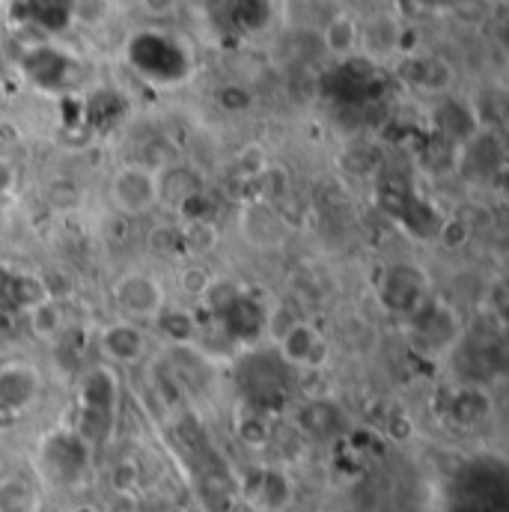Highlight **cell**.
Here are the masks:
<instances>
[{
	"instance_id": "6da1fadb",
	"label": "cell",
	"mask_w": 509,
	"mask_h": 512,
	"mask_svg": "<svg viewBox=\"0 0 509 512\" xmlns=\"http://www.w3.org/2000/svg\"><path fill=\"white\" fill-rule=\"evenodd\" d=\"M114 367H96L87 373V379L78 390V435L87 441V447L99 444L102 438H108L111 426H114V414H117V379H114Z\"/></svg>"
},
{
	"instance_id": "7a4b0ae2",
	"label": "cell",
	"mask_w": 509,
	"mask_h": 512,
	"mask_svg": "<svg viewBox=\"0 0 509 512\" xmlns=\"http://www.w3.org/2000/svg\"><path fill=\"white\" fill-rule=\"evenodd\" d=\"M111 298H114V307H117L120 319L146 325V328L155 325L158 316L167 307V289L149 271H126L114 283Z\"/></svg>"
},
{
	"instance_id": "3957f363",
	"label": "cell",
	"mask_w": 509,
	"mask_h": 512,
	"mask_svg": "<svg viewBox=\"0 0 509 512\" xmlns=\"http://www.w3.org/2000/svg\"><path fill=\"white\" fill-rule=\"evenodd\" d=\"M111 206L126 218H143L161 206V188H158V170L146 167L143 161L123 164L111 176Z\"/></svg>"
},
{
	"instance_id": "277c9868",
	"label": "cell",
	"mask_w": 509,
	"mask_h": 512,
	"mask_svg": "<svg viewBox=\"0 0 509 512\" xmlns=\"http://www.w3.org/2000/svg\"><path fill=\"white\" fill-rule=\"evenodd\" d=\"M90 465V447L78 432L51 435L42 447V468L60 486H75Z\"/></svg>"
},
{
	"instance_id": "5b68a950",
	"label": "cell",
	"mask_w": 509,
	"mask_h": 512,
	"mask_svg": "<svg viewBox=\"0 0 509 512\" xmlns=\"http://www.w3.org/2000/svg\"><path fill=\"white\" fill-rule=\"evenodd\" d=\"M99 355L111 367H131L149 355V331L146 325L120 319L99 331Z\"/></svg>"
},
{
	"instance_id": "8992f818",
	"label": "cell",
	"mask_w": 509,
	"mask_h": 512,
	"mask_svg": "<svg viewBox=\"0 0 509 512\" xmlns=\"http://www.w3.org/2000/svg\"><path fill=\"white\" fill-rule=\"evenodd\" d=\"M42 393V376L36 367L21 364V361H9L0 367V405L21 414L24 408H30Z\"/></svg>"
},
{
	"instance_id": "52a82bcc",
	"label": "cell",
	"mask_w": 509,
	"mask_h": 512,
	"mask_svg": "<svg viewBox=\"0 0 509 512\" xmlns=\"http://www.w3.org/2000/svg\"><path fill=\"white\" fill-rule=\"evenodd\" d=\"M325 349L328 346H325L319 328H313L310 322H292L280 337V358L289 367L313 370L325 361Z\"/></svg>"
},
{
	"instance_id": "ba28073f",
	"label": "cell",
	"mask_w": 509,
	"mask_h": 512,
	"mask_svg": "<svg viewBox=\"0 0 509 512\" xmlns=\"http://www.w3.org/2000/svg\"><path fill=\"white\" fill-rule=\"evenodd\" d=\"M0 512H42V492L33 474L9 471L0 477Z\"/></svg>"
},
{
	"instance_id": "9c48e42d",
	"label": "cell",
	"mask_w": 509,
	"mask_h": 512,
	"mask_svg": "<svg viewBox=\"0 0 509 512\" xmlns=\"http://www.w3.org/2000/svg\"><path fill=\"white\" fill-rule=\"evenodd\" d=\"M251 498H254V504L259 510L286 512L289 504H292V480L283 471H277V468H265L256 477Z\"/></svg>"
},
{
	"instance_id": "30bf717a",
	"label": "cell",
	"mask_w": 509,
	"mask_h": 512,
	"mask_svg": "<svg viewBox=\"0 0 509 512\" xmlns=\"http://www.w3.org/2000/svg\"><path fill=\"white\" fill-rule=\"evenodd\" d=\"M158 188H161V203L188 206L191 200L200 197L203 179L191 167L179 164V167H170L167 173H158Z\"/></svg>"
},
{
	"instance_id": "8fae6325",
	"label": "cell",
	"mask_w": 509,
	"mask_h": 512,
	"mask_svg": "<svg viewBox=\"0 0 509 512\" xmlns=\"http://www.w3.org/2000/svg\"><path fill=\"white\" fill-rule=\"evenodd\" d=\"M24 316H27V331H30L36 340H54V337H60L63 328H66L63 304H60L54 295H48V298L36 301L33 307H27Z\"/></svg>"
},
{
	"instance_id": "7c38bea8",
	"label": "cell",
	"mask_w": 509,
	"mask_h": 512,
	"mask_svg": "<svg viewBox=\"0 0 509 512\" xmlns=\"http://www.w3.org/2000/svg\"><path fill=\"white\" fill-rule=\"evenodd\" d=\"M301 429L313 438H328L340 429V411L328 399H316L301 411Z\"/></svg>"
},
{
	"instance_id": "4fadbf2b",
	"label": "cell",
	"mask_w": 509,
	"mask_h": 512,
	"mask_svg": "<svg viewBox=\"0 0 509 512\" xmlns=\"http://www.w3.org/2000/svg\"><path fill=\"white\" fill-rule=\"evenodd\" d=\"M322 45L337 54V57H349L352 48L358 45V24L349 15H337L325 30H322Z\"/></svg>"
},
{
	"instance_id": "5bb4252c",
	"label": "cell",
	"mask_w": 509,
	"mask_h": 512,
	"mask_svg": "<svg viewBox=\"0 0 509 512\" xmlns=\"http://www.w3.org/2000/svg\"><path fill=\"white\" fill-rule=\"evenodd\" d=\"M182 245L191 256H206L218 248V230L206 218H194L182 230Z\"/></svg>"
},
{
	"instance_id": "9a60e30c",
	"label": "cell",
	"mask_w": 509,
	"mask_h": 512,
	"mask_svg": "<svg viewBox=\"0 0 509 512\" xmlns=\"http://www.w3.org/2000/svg\"><path fill=\"white\" fill-rule=\"evenodd\" d=\"M236 432H239L242 444H248L251 450H262L271 441V429L259 414H242L236 423Z\"/></svg>"
},
{
	"instance_id": "2e32d148",
	"label": "cell",
	"mask_w": 509,
	"mask_h": 512,
	"mask_svg": "<svg viewBox=\"0 0 509 512\" xmlns=\"http://www.w3.org/2000/svg\"><path fill=\"white\" fill-rule=\"evenodd\" d=\"M179 286H182V292H185L188 298H206L209 289L215 286V277H212L203 265H191V268L182 271Z\"/></svg>"
},
{
	"instance_id": "e0dca14e",
	"label": "cell",
	"mask_w": 509,
	"mask_h": 512,
	"mask_svg": "<svg viewBox=\"0 0 509 512\" xmlns=\"http://www.w3.org/2000/svg\"><path fill=\"white\" fill-rule=\"evenodd\" d=\"M137 480H140V471H137V465L131 459L117 462L114 471H111V489H114V495H134Z\"/></svg>"
},
{
	"instance_id": "ac0fdd59",
	"label": "cell",
	"mask_w": 509,
	"mask_h": 512,
	"mask_svg": "<svg viewBox=\"0 0 509 512\" xmlns=\"http://www.w3.org/2000/svg\"><path fill=\"white\" fill-rule=\"evenodd\" d=\"M450 6L462 21H480L489 15V0H450Z\"/></svg>"
},
{
	"instance_id": "d6986e66",
	"label": "cell",
	"mask_w": 509,
	"mask_h": 512,
	"mask_svg": "<svg viewBox=\"0 0 509 512\" xmlns=\"http://www.w3.org/2000/svg\"><path fill=\"white\" fill-rule=\"evenodd\" d=\"M179 6H182V0H140V9L149 18H170L179 12Z\"/></svg>"
},
{
	"instance_id": "ffe728a7",
	"label": "cell",
	"mask_w": 509,
	"mask_h": 512,
	"mask_svg": "<svg viewBox=\"0 0 509 512\" xmlns=\"http://www.w3.org/2000/svg\"><path fill=\"white\" fill-rule=\"evenodd\" d=\"M218 99H221V105L230 108V111H242V108L251 105V93L242 90V87H224V90L218 93Z\"/></svg>"
},
{
	"instance_id": "44dd1931",
	"label": "cell",
	"mask_w": 509,
	"mask_h": 512,
	"mask_svg": "<svg viewBox=\"0 0 509 512\" xmlns=\"http://www.w3.org/2000/svg\"><path fill=\"white\" fill-rule=\"evenodd\" d=\"M12 188H15V167L6 158H0V200L12 194Z\"/></svg>"
},
{
	"instance_id": "7402d4cb",
	"label": "cell",
	"mask_w": 509,
	"mask_h": 512,
	"mask_svg": "<svg viewBox=\"0 0 509 512\" xmlns=\"http://www.w3.org/2000/svg\"><path fill=\"white\" fill-rule=\"evenodd\" d=\"M66 512H105L99 504H90V501H81V504H75L72 510H66Z\"/></svg>"
},
{
	"instance_id": "603a6c76",
	"label": "cell",
	"mask_w": 509,
	"mask_h": 512,
	"mask_svg": "<svg viewBox=\"0 0 509 512\" xmlns=\"http://www.w3.org/2000/svg\"><path fill=\"white\" fill-rule=\"evenodd\" d=\"M426 3H450V0H426Z\"/></svg>"
},
{
	"instance_id": "cb8c5ba5",
	"label": "cell",
	"mask_w": 509,
	"mask_h": 512,
	"mask_svg": "<svg viewBox=\"0 0 509 512\" xmlns=\"http://www.w3.org/2000/svg\"><path fill=\"white\" fill-rule=\"evenodd\" d=\"M0 313H3V304H0Z\"/></svg>"
}]
</instances>
